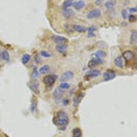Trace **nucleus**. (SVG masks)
<instances>
[{
    "mask_svg": "<svg viewBox=\"0 0 137 137\" xmlns=\"http://www.w3.org/2000/svg\"><path fill=\"white\" fill-rule=\"evenodd\" d=\"M68 116L65 111H60L54 118V123L58 126H66L68 124Z\"/></svg>",
    "mask_w": 137,
    "mask_h": 137,
    "instance_id": "nucleus-1",
    "label": "nucleus"
},
{
    "mask_svg": "<svg viewBox=\"0 0 137 137\" xmlns=\"http://www.w3.org/2000/svg\"><path fill=\"white\" fill-rule=\"evenodd\" d=\"M55 80H56L55 76L50 75H47L43 78V82H44L45 85L47 87H52L54 85V83H55Z\"/></svg>",
    "mask_w": 137,
    "mask_h": 137,
    "instance_id": "nucleus-2",
    "label": "nucleus"
},
{
    "mask_svg": "<svg viewBox=\"0 0 137 137\" xmlns=\"http://www.w3.org/2000/svg\"><path fill=\"white\" fill-rule=\"evenodd\" d=\"M129 21L130 22H134L136 21V16L135 15H133V14H131L129 17Z\"/></svg>",
    "mask_w": 137,
    "mask_h": 137,
    "instance_id": "nucleus-31",
    "label": "nucleus"
},
{
    "mask_svg": "<svg viewBox=\"0 0 137 137\" xmlns=\"http://www.w3.org/2000/svg\"><path fill=\"white\" fill-rule=\"evenodd\" d=\"M29 88H31V90L32 91L36 93H38L39 91H40V90H39V83L37 81L31 83L29 84Z\"/></svg>",
    "mask_w": 137,
    "mask_h": 137,
    "instance_id": "nucleus-15",
    "label": "nucleus"
},
{
    "mask_svg": "<svg viewBox=\"0 0 137 137\" xmlns=\"http://www.w3.org/2000/svg\"><path fill=\"white\" fill-rule=\"evenodd\" d=\"M52 40L53 41L57 44V45H63V44H65L67 43V39L64 37L62 36H58V35H54L52 36Z\"/></svg>",
    "mask_w": 137,
    "mask_h": 137,
    "instance_id": "nucleus-7",
    "label": "nucleus"
},
{
    "mask_svg": "<svg viewBox=\"0 0 137 137\" xmlns=\"http://www.w3.org/2000/svg\"><path fill=\"white\" fill-rule=\"evenodd\" d=\"M101 75V72L98 70H91L86 72V77L88 78H95L98 77Z\"/></svg>",
    "mask_w": 137,
    "mask_h": 137,
    "instance_id": "nucleus-8",
    "label": "nucleus"
},
{
    "mask_svg": "<svg viewBox=\"0 0 137 137\" xmlns=\"http://www.w3.org/2000/svg\"><path fill=\"white\" fill-rule=\"evenodd\" d=\"M0 70H1V65H0Z\"/></svg>",
    "mask_w": 137,
    "mask_h": 137,
    "instance_id": "nucleus-34",
    "label": "nucleus"
},
{
    "mask_svg": "<svg viewBox=\"0 0 137 137\" xmlns=\"http://www.w3.org/2000/svg\"><path fill=\"white\" fill-rule=\"evenodd\" d=\"M130 42L131 44H136L137 42V32L136 30H133L131 34V37H130Z\"/></svg>",
    "mask_w": 137,
    "mask_h": 137,
    "instance_id": "nucleus-16",
    "label": "nucleus"
},
{
    "mask_svg": "<svg viewBox=\"0 0 137 137\" xmlns=\"http://www.w3.org/2000/svg\"><path fill=\"white\" fill-rule=\"evenodd\" d=\"M101 11L99 9H95L91 11L88 14L87 17L88 19H95V18H98L99 17H101Z\"/></svg>",
    "mask_w": 137,
    "mask_h": 137,
    "instance_id": "nucleus-6",
    "label": "nucleus"
},
{
    "mask_svg": "<svg viewBox=\"0 0 137 137\" xmlns=\"http://www.w3.org/2000/svg\"><path fill=\"white\" fill-rule=\"evenodd\" d=\"M63 15L65 17H72L74 14H75V13H74V12L72 11V10H71V9H63Z\"/></svg>",
    "mask_w": 137,
    "mask_h": 137,
    "instance_id": "nucleus-18",
    "label": "nucleus"
},
{
    "mask_svg": "<svg viewBox=\"0 0 137 137\" xmlns=\"http://www.w3.org/2000/svg\"><path fill=\"white\" fill-rule=\"evenodd\" d=\"M115 65L120 69H122L123 68V58L121 56H118L115 59Z\"/></svg>",
    "mask_w": 137,
    "mask_h": 137,
    "instance_id": "nucleus-14",
    "label": "nucleus"
},
{
    "mask_svg": "<svg viewBox=\"0 0 137 137\" xmlns=\"http://www.w3.org/2000/svg\"><path fill=\"white\" fill-rule=\"evenodd\" d=\"M122 56L126 61H130L134 58V53L131 50H126L123 52Z\"/></svg>",
    "mask_w": 137,
    "mask_h": 137,
    "instance_id": "nucleus-9",
    "label": "nucleus"
},
{
    "mask_svg": "<svg viewBox=\"0 0 137 137\" xmlns=\"http://www.w3.org/2000/svg\"><path fill=\"white\" fill-rule=\"evenodd\" d=\"M115 4V0H110V1H108L106 3L105 6H106V7L107 9H111V8H113L114 7Z\"/></svg>",
    "mask_w": 137,
    "mask_h": 137,
    "instance_id": "nucleus-28",
    "label": "nucleus"
},
{
    "mask_svg": "<svg viewBox=\"0 0 137 137\" xmlns=\"http://www.w3.org/2000/svg\"><path fill=\"white\" fill-rule=\"evenodd\" d=\"M72 5H73L74 8H75L76 10H80V9H82L85 7L86 4H85L84 1H83V0H79V1H75V2H74V3L72 4Z\"/></svg>",
    "mask_w": 137,
    "mask_h": 137,
    "instance_id": "nucleus-11",
    "label": "nucleus"
},
{
    "mask_svg": "<svg viewBox=\"0 0 137 137\" xmlns=\"http://www.w3.org/2000/svg\"><path fill=\"white\" fill-rule=\"evenodd\" d=\"M102 64H103V61L102 59L98 58H93L92 60H91L89 61V63L88 64V66L90 68H93L95 66H97L98 65H102Z\"/></svg>",
    "mask_w": 137,
    "mask_h": 137,
    "instance_id": "nucleus-4",
    "label": "nucleus"
},
{
    "mask_svg": "<svg viewBox=\"0 0 137 137\" xmlns=\"http://www.w3.org/2000/svg\"><path fill=\"white\" fill-rule=\"evenodd\" d=\"M83 96V94H80V95H77V96L74 98V100H73V105H74V106H77V105L80 103V101L82 100Z\"/></svg>",
    "mask_w": 137,
    "mask_h": 137,
    "instance_id": "nucleus-24",
    "label": "nucleus"
},
{
    "mask_svg": "<svg viewBox=\"0 0 137 137\" xmlns=\"http://www.w3.org/2000/svg\"><path fill=\"white\" fill-rule=\"evenodd\" d=\"M73 4V0H65L64 3L63 4V9H67L69 7H70Z\"/></svg>",
    "mask_w": 137,
    "mask_h": 137,
    "instance_id": "nucleus-19",
    "label": "nucleus"
},
{
    "mask_svg": "<svg viewBox=\"0 0 137 137\" xmlns=\"http://www.w3.org/2000/svg\"><path fill=\"white\" fill-rule=\"evenodd\" d=\"M129 11H130L131 12H137V7H133V8H130Z\"/></svg>",
    "mask_w": 137,
    "mask_h": 137,
    "instance_id": "nucleus-33",
    "label": "nucleus"
},
{
    "mask_svg": "<svg viewBox=\"0 0 137 137\" xmlns=\"http://www.w3.org/2000/svg\"><path fill=\"white\" fill-rule=\"evenodd\" d=\"M73 29L75 31L81 33V32H84L86 30V28L85 27H83V26L76 24V25H73Z\"/></svg>",
    "mask_w": 137,
    "mask_h": 137,
    "instance_id": "nucleus-17",
    "label": "nucleus"
},
{
    "mask_svg": "<svg viewBox=\"0 0 137 137\" xmlns=\"http://www.w3.org/2000/svg\"><path fill=\"white\" fill-rule=\"evenodd\" d=\"M95 58H104L106 56V53L105 51H103V50H98L95 53Z\"/></svg>",
    "mask_w": 137,
    "mask_h": 137,
    "instance_id": "nucleus-20",
    "label": "nucleus"
},
{
    "mask_svg": "<svg viewBox=\"0 0 137 137\" xmlns=\"http://www.w3.org/2000/svg\"><path fill=\"white\" fill-rule=\"evenodd\" d=\"M70 88V84L67 83H62L60 85V88H61L62 90H65V89H68Z\"/></svg>",
    "mask_w": 137,
    "mask_h": 137,
    "instance_id": "nucleus-29",
    "label": "nucleus"
},
{
    "mask_svg": "<svg viewBox=\"0 0 137 137\" xmlns=\"http://www.w3.org/2000/svg\"><path fill=\"white\" fill-rule=\"evenodd\" d=\"M56 50L61 53V54H65L66 53L67 50H68V46L65 44H63V45H57L56 46Z\"/></svg>",
    "mask_w": 137,
    "mask_h": 137,
    "instance_id": "nucleus-12",
    "label": "nucleus"
},
{
    "mask_svg": "<svg viewBox=\"0 0 137 137\" xmlns=\"http://www.w3.org/2000/svg\"><path fill=\"white\" fill-rule=\"evenodd\" d=\"M40 55H41L43 57H44V58H50V57H51V54H50V52H47V51H45V50L41 51V52H40Z\"/></svg>",
    "mask_w": 137,
    "mask_h": 137,
    "instance_id": "nucleus-30",
    "label": "nucleus"
},
{
    "mask_svg": "<svg viewBox=\"0 0 137 137\" xmlns=\"http://www.w3.org/2000/svg\"><path fill=\"white\" fill-rule=\"evenodd\" d=\"M30 58H31V56H30L29 55H28V54L24 55L22 56V62L23 64H24V65H26V64L29 61Z\"/></svg>",
    "mask_w": 137,
    "mask_h": 137,
    "instance_id": "nucleus-27",
    "label": "nucleus"
},
{
    "mask_svg": "<svg viewBox=\"0 0 137 137\" xmlns=\"http://www.w3.org/2000/svg\"><path fill=\"white\" fill-rule=\"evenodd\" d=\"M98 1H101V0H98Z\"/></svg>",
    "mask_w": 137,
    "mask_h": 137,
    "instance_id": "nucleus-35",
    "label": "nucleus"
},
{
    "mask_svg": "<svg viewBox=\"0 0 137 137\" xmlns=\"http://www.w3.org/2000/svg\"><path fill=\"white\" fill-rule=\"evenodd\" d=\"M95 27H91L88 29V37H91L95 36Z\"/></svg>",
    "mask_w": 137,
    "mask_h": 137,
    "instance_id": "nucleus-26",
    "label": "nucleus"
},
{
    "mask_svg": "<svg viewBox=\"0 0 137 137\" xmlns=\"http://www.w3.org/2000/svg\"><path fill=\"white\" fill-rule=\"evenodd\" d=\"M72 137H82V132L79 128H75L72 130Z\"/></svg>",
    "mask_w": 137,
    "mask_h": 137,
    "instance_id": "nucleus-21",
    "label": "nucleus"
},
{
    "mask_svg": "<svg viewBox=\"0 0 137 137\" xmlns=\"http://www.w3.org/2000/svg\"><path fill=\"white\" fill-rule=\"evenodd\" d=\"M9 58H10L9 54L7 50H3V51L0 52V59H1L4 61L9 62Z\"/></svg>",
    "mask_w": 137,
    "mask_h": 137,
    "instance_id": "nucleus-13",
    "label": "nucleus"
},
{
    "mask_svg": "<svg viewBox=\"0 0 137 137\" xmlns=\"http://www.w3.org/2000/svg\"><path fill=\"white\" fill-rule=\"evenodd\" d=\"M73 77H74L73 72H72L70 70H68V71H66L64 73H63V75L60 77V80L63 81V82H65V81L71 80Z\"/></svg>",
    "mask_w": 137,
    "mask_h": 137,
    "instance_id": "nucleus-5",
    "label": "nucleus"
},
{
    "mask_svg": "<svg viewBox=\"0 0 137 137\" xmlns=\"http://www.w3.org/2000/svg\"><path fill=\"white\" fill-rule=\"evenodd\" d=\"M50 70V67L48 65H45L43 66H42L39 69V72L41 74H45L47 72H48Z\"/></svg>",
    "mask_w": 137,
    "mask_h": 137,
    "instance_id": "nucleus-22",
    "label": "nucleus"
},
{
    "mask_svg": "<svg viewBox=\"0 0 137 137\" xmlns=\"http://www.w3.org/2000/svg\"><path fill=\"white\" fill-rule=\"evenodd\" d=\"M103 76L105 81H108L115 78V72L112 70H108L103 73Z\"/></svg>",
    "mask_w": 137,
    "mask_h": 137,
    "instance_id": "nucleus-3",
    "label": "nucleus"
},
{
    "mask_svg": "<svg viewBox=\"0 0 137 137\" xmlns=\"http://www.w3.org/2000/svg\"><path fill=\"white\" fill-rule=\"evenodd\" d=\"M39 77V72H38V70L37 68H35L32 70V75H31V78L32 80H35L37 79V78Z\"/></svg>",
    "mask_w": 137,
    "mask_h": 137,
    "instance_id": "nucleus-23",
    "label": "nucleus"
},
{
    "mask_svg": "<svg viewBox=\"0 0 137 137\" xmlns=\"http://www.w3.org/2000/svg\"><path fill=\"white\" fill-rule=\"evenodd\" d=\"M37 109V101L35 98L32 99V103H31V111L34 114L35 111Z\"/></svg>",
    "mask_w": 137,
    "mask_h": 137,
    "instance_id": "nucleus-25",
    "label": "nucleus"
},
{
    "mask_svg": "<svg viewBox=\"0 0 137 137\" xmlns=\"http://www.w3.org/2000/svg\"><path fill=\"white\" fill-rule=\"evenodd\" d=\"M121 15H122L123 18L124 20H126V19L127 18V11H126V10H123V11L121 12Z\"/></svg>",
    "mask_w": 137,
    "mask_h": 137,
    "instance_id": "nucleus-32",
    "label": "nucleus"
},
{
    "mask_svg": "<svg viewBox=\"0 0 137 137\" xmlns=\"http://www.w3.org/2000/svg\"><path fill=\"white\" fill-rule=\"evenodd\" d=\"M64 90H62L61 88H57L54 90V92H53V96L55 99H60L63 94H64Z\"/></svg>",
    "mask_w": 137,
    "mask_h": 137,
    "instance_id": "nucleus-10",
    "label": "nucleus"
}]
</instances>
